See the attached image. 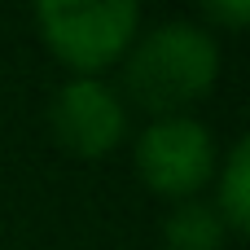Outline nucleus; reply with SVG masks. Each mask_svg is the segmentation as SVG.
<instances>
[{
  "instance_id": "f257e3e1",
  "label": "nucleus",
  "mask_w": 250,
  "mask_h": 250,
  "mask_svg": "<svg viewBox=\"0 0 250 250\" xmlns=\"http://www.w3.org/2000/svg\"><path fill=\"white\" fill-rule=\"evenodd\" d=\"M220 79V40L202 22L171 18L136 35V44L123 57V83L127 97L149 114H189Z\"/></svg>"
},
{
  "instance_id": "f03ea898",
  "label": "nucleus",
  "mask_w": 250,
  "mask_h": 250,
  "mask_svg": "<svg viewBox=\"0 0 250 250\" xmlns=\"http://www.w3.org/2000/svg\"><path fill=\"white\" fill-rule=\"evenodd\" d=\"M35 31L44 48L70 70V79H101L136 44L141 4L136 0H44L35 4Z\"/></svg>"
},
{
  "instance_id": "7ed1b4c3",
  "label": "nucleus",
  "mask_w": 250,
  "mask_h": 250,
  "mask_svg": "<svg viewBox=\"0 0 250 250\" xmlns=\"http://www.w3.org/2000/svg\"><path fill=\"white\" fill-rule=\"evenodd\" d=\"M132 163H136V176L145 189H154L158 198H171V202H189L215 180L220 149L202 119L167 114V119H149L136 132Z\"/></svg>"
},
{
  "instance_id": "20e7f679",
  "label": "nucleus",
  "mask_w": 250,
  "mask_h": 250,
  "mask_svg": "<svg viewBox=\"0 0 250 250\" xmlns=\"http://www.w3.org/2000/svg\"><path fill=\"white\" fill-rule=\"evenodd\" d=\"M48 123L75 158H105L127 141V105L105 79H66L48 105Z\"/></svg>"
},
{
  "instance_id": "39448f33",
  "label": "nucleus",
  "mask_w": 250,
  "mask_h": 250,
  "mask_svg": "<svg viewBox=\"0 0 250 250\" xmlns=\"http://www.w3.org/2000/svg\"><path fill=\"white\" fill-rule=\"evenodd\" d=\"M215 215L229 224V233H246L250 229V141H233V149L220 158L215 167Z\"/></svg>"
},
{
  "instance_id": "423d86ee",
  "label": "nucleus",
  "mask_w": 250,
  "mask_h": 250,
  "mask_svg": "<svg viewBox=\"0 0 250 250\" xmlns=\"http://www.w3.org/2000/svg\"><path fill=\"white\" fill-rule=\"evenodd\" d=\"M229 237L233 233L215 215V207L211 202H198V198L176 202L167 211V220H163V242H167V250H224Z\"/></svg>"
},
{
  "instance_id": "0eeeda50",
  "label": "nucleus",
  "mask_w": 250,
  "mask_h": 250,
  "mask_svg": "<svg viewBox=\"0 0 250 250\" xmlns=\"http://www.w3.org/2000/svg\"><path fill=\"white\" fill-rule=\"evenodd\" d=\"M202 26L211 31V26H229V31H237V26H246L250 22V0H207L202 4Z\"/></svg>"
}]
</instances>
